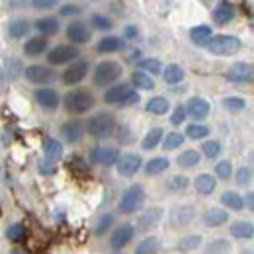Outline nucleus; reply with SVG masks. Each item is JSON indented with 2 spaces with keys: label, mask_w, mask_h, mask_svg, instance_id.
Masks as SVG:
<instances>
[{
  "label": "nucleus",
  "mask_w": 254,
  "mask_h": 254,
  "mask_svg": "<svg viewBox=\"0 0 254 254\" xmlns=\"http://www.w3.org/2000/svg\"><path fill=\"white\" fill-rule=\"evenodd\" d=\"M215 174L221 178V180H229L231 174H233V164L229 160H221L217 166H215Z\"/></svg>",
  "instance_id": "nucleus-47"
},
{
  "label": "nucleus",
  "mask_w": 254,
  "mask_h": 254,
  "mask_svg": "<svg viewBox=\"0 0 254 254\" xmlns=\"http://www.w3.org/2000/svg\"><path fill=\"white\" fill-rule=\"evenodd\" d=\"M231 235L235 239H251L254 235V225L251 221H237L231 225Z\"/></svg>",
  "instance_id": "nucleus-30"
},
{
  "label": "nucleus",
  "mask_w": 254,
  "mask_h": 254,
  "mask_svg": "<svg viewBox=\"0 0 254 254\" xmlns=\"http://www.w3.org/2000/svg\"><path fill=\"white\" fill-rule=\"evenodd\" d=\"M90 26H92L94 30H102V32H108V30L114 28L112 20L106 18V16H100V14H94V16L90 18Z\"/></svg>",
  "instance_id": "nucleus-41"
},
{
  "label": "nucleus",
  "mask_w": 254,
  "mask_h": 254,
  "mask_svg": "<svg viewBox=\"0 0 254 254\" xmlns=\"http://www.w3.org/2000/svg\"><path fill=\"white\" fill-rule=\"evenodd\" d=\"M184 135L182 133H166V137H164V141H162V147H164V151H174V149H178V147H182L184 145Z\"/></svg>",
  "instance_id": "nucleus-37"
},
{
  "label": "nucleus",
  "mask_w": 254,
  "mask_h": 254,
  "mask_svg": "<svg viewBox=\"0 0 254 254\" xmlns=\"http://www.w3.org/2000/svg\"><path fill=\"white\" fill-rule=\"evenodd\" d=\"M188 184H190V180L186 178V176H182V174H178V176H172L168 182H166V188L172 191H182L188 188Z\"/></svg>",
  "instance_id": "nucleus-40"
},
{
  "label": "nucleus",
  "mask_w": 254,
  "mask_h": 254,
  "mask_svg": "<svg viewBox=\"0 0 254 254\" xmlns=\"http://www.w3.org/2000/svg\"><path fill=\"white\" fill-rule=\"evenodd\" d=\"M6 237H8L12 243H22V241H26V237H28V229H26V225H22V223H14V225L8 227Z\"/></svg>",
  "instance_id": "nucleus-34"
},
{
  "label": "nucleus",
  "mask_w": 254,
  "mask_h": 254,
  "mask_svg": "<svg viewBox=\"0 0 254 254\" xmlns=\"http://www.w3.org/2000/svg\"><path fill=\"white\" fill-rule=\"evenodd\" d=\"M229 221V213H225L223 209H207L203 213V223L207 227H221Z\"/></svg>",
  "instance_id": "nucleus-23"
},
{
  "label": "nucleus",
  "mask_w": 254,
  "mask_h": 254,
  "mask_svg": "<svg viewBox=\"0 0 254 254\" xmlns=\"http://www.w3.org/2000/svg\"><path fill=\"white\" fill-rule=\"evenodd\" d=\"M139 100H141V96L139 92H135V90H129L126 94V98L118 104V106H122V108H127V106H135V104H139Z\"/></svg>",
  "instance_id": "nucleus-49"
},
{
  "label": "nucleus",
  "mask_w": 254,
  "mask_h": 254,
  "mask_svg": "<svg viewBox=\"0 0 254 254\" xmlns=\"http://www.w3.org/2000/svg\"><path fill=\"white\" fill-rule=\"evenodd\" d=\"M66 166H68V170H70L72 174H78V176H86V174L90 172L86 160L82 159V157H72V159H68L66 160Z\"/></svg>",
  "instance_id": "nucleus-35"
},
{
  "label": "nucleus",
  "mask_w": 254,
  "mask_h": 254,
  "mask_svg": "<svg viewBox=\"0 0 254 254\" xmlns=\"http://www.w3.org/2000/svg\"><path fill=\"white\" fill-rule=\"evenodd\" d=\"M251 182V168H241L239 172H237V184H241V186H245V184H249Z\"/></svg>",
  "instance_id": "nucleus-53"
},
{
  "label": "nucleus",
  "mask_w": 254,
  "mask_h": 254,
  "mask_svg": "<svg viewBox=\"0 0 254 254\" xmlns=\"http://www.w3.org/2000/svg\"><path fill=\"white\" fill-rule=\"evenodd\" d=\"M39 172L41 174H45V176H51V174H55L57 172V166H55V160H49V159H45V160H39Z\"/></svg>",
  "instance_id": "nucleus-48"
},
{
  "label": "nucleus",
  "mask_w": 254,
  "mask_h": 254,
  "mask_svg": "<svg viewBox=\"0 0 254 254\" xmlns=\"http://www.w3.org/2000/svg\"><path fill=\"white\" fill-rule=\"evenodd\" d=\"M137 33H139V30H137L135 26H129V28H126V37H137Z\"/></svg>",
  "instance_id": "nucleus-55"
},
{
  "label": "nucleus",
  "mask_w": 254,
  "mask_h": 254,
  "mask_svg": "<svg viewBox=\"0 0 254 254\" xmlns=\"http://www.w3.org/2000/svg\"><path fill=\"white\" fill-rule=\"evenodd\" d=\"M59 133H61V137H63L66 143H78L82 139V135H84V127H82L80 122L70 120V122H66V124L61 126Z\"/></svg>",
  "instance_id": "nucleus-16"
},
{
  "label": "nucleus",
  "mask_w": 254,
  "mask_h": 254,
  "mask_svg": "<svg viewBox=\"0 0 254 254\" xmlns=\"http://www.w3.org/2000/svg\"><path fill=\"white\" fill-rule=\"evenodd\" d=\"M223 106L231 112H243L247 108V100L245 98H239V96H227L223 100Z\"/></svg>",
  "instance_id": "nucleus-39"
},
{
  "label": "nucleus",
  "mask_w": 254,
  "mask_h": 254,
  "mask_svg": "<svg viewBox=\"0 0 254 254\" xmlns=\"http://www.w3.org/2000/svg\"><path fill=\"white\" fill-rule=\"evenodd\" d=\"M139 68L145 70V72H151V74H160L162 72V64L157 59H143V61H139Z\"/></svg>",
  "instance_id": "nucleus-43"
},
{
  "label": "nucleus",
  "mask_w": 254,
  "mask_h": 254,
  "mask_svg": "<svg viewBox=\"0 0 254 254\" xmlns=\"http://www.w3.org/2000/svg\"><path fill=\"white\" fill-rule=\"evenodd\" d=\"M64 110L68 114H74V116H80V114H86L94 108V94L88 92V90H82V88H76V90H70L66 92L63 98Z\"/></svg>",
  "instance_id": "nucleus-1"
},
{
  "label": "nucleus",
  "mask_w": 254,
  "mask_h": 254,
  "mask_svg": "<svg viewBox=\"0 0 254 254\" xmlns=\"http://www.w3.org/2000/svg\"><path fill=\"white\" fill-rule=\"evenodd\" d=\"M243 47V41L235 35H213L207 39V51L213 53V55H221V57H229V55H235L239 53Z\"/></svg>",
  "instance_id": "nucleus-2"
},
{
  "label": "nucleus",
  "mask_w": 254,
  "mask_h": 254,
  "mask_svg": "<svg viewBox=\"0 0 254 254\" xmlns=\"http://www.w3.org/2000/svg\"><path fill=\"white\" fill-rule=\"evenodd\" d=\"M114 127H116L114 118L110 114L102 112V114H96L88 120L86 131H88V135H92L96 139H106V137H110L114 133Z\"/></svg>",
  "instance_id": "nucleus-5"
},
{
  "label": "nucleus",
  "mask_w": 254,
  "mask_h": 254,
  "mask_svg": "<svg viewBox=\"0 0 254 254\" xmlns=\"http://www.w3.org/2000/svg\"><path fill=\"white\" fill-rule=\"evenodd\" d=\"M122 74H124V66L118 63V61H102L94 68L92 80H94V86L104 88V86L114 84Z\"/></svg>",
  "instance_id": "nucleus-3"
},
{
  "label": "nucleus",
  "mask_w": 254,
  "mask_h": 254,
  "mask_svg": "<svg viewBox=\"0 0 254 254\" xmlns=\"http://www.w3.org/2000/svg\"><path fill=\"white\" fill-rule=\"evenodd\" d=\"M35 102L45 110H57L61 104V96L53 88H39L35 90Z\"/></svg>",
  "instance_id": "nucleus-14"
},
{
  "label": "nucleus",
  "mask_w": 254,
  "mask_h": 254,
  "mask_svg": "<svg viewBox=\"0 0 254 254\" xmlns=\"http://www.w3.org/2000/svg\"><path fill=\"white\" fill-rule=\"evenodd\" d=\"M168 166H170V160L164 159V157H157V159H151L145 164V172L149 176H157L160 172H164Z\"/></svg>",
  "instance_id": "nucleus-32"
},
{
  "label": "nucleus",
  "mask_w": 254,
  "mask_h": 254,
  "mask_svg": "<svg viewBox=\"0 0 254 254\" xmlns=\"http://www.w3.org/2000/svg\"><path fill=\"white\" fill-rule=\"evenodd\" d=\"M221 203L225 207L233 209V211H241L245 207V197L237 191H225L221 195Z\"/></svg>",
  "instance_id": "nucleus-27"
},
{
  "label": "nucleus",
  "mask_w": 254,
  "mask_h": 254,
  "mask_svg": "<svg viewBox=\"0 0 254 254\" xmlns=\"http://www.w3.org/2000/svg\"><path fill=\"white\" fill-rule=\"evenodd\" d=\"M184 118H186V110H184L182 106H178V108L172 112V116H170V124H172V126H180V124L184 122Z\"/></svg>",
  "instance_id": "nucleus-51"
},
{
  "label": "nucleus",
  "mask_w": 254,
  "mask_h": 254,
  "mask_svg": "<svg viewBox=\"0 0 254 254\" xmlns=\"http://www.w3.org/2000/svg\"><path fill=\"white\" fill-rule=\"evenodd\" d=\"M8 33H10V37H14V39L26 37V35L30 33V24H28V20H24V18L12 20V22L8 24Z\"/></svg>",
  "instance_id": "nucleus-25"
},
{
  "label": "nucleus",
  "mask_w": 254,
  "mask_h": 254,
  "mask_svg": "<svg viewBox=\"0 0 254 254\" xmlns=\"http://www.w3.org/2000/svg\"><path fill=\"white\" fill-rule=\"evenodd\" d=\"M247 205L253 209V193H249V195H247Z\"/></svg>",
  "instance_id": "nucleus-56"
},
{
  "label": "nucleus",
  "mask_w": 254,
  "mask_h": 254,
  "mask_svg": "<svg viewBox=\"0 0 254 254\" xmlns=\"http://www.w3.org/2000/svg\"><path fill=\"white\" fill-rule=\"evenodd\" d=\"M59 0H32V6L37 10H49L53 6H57Z\"/></svg>",
  "instance_id": "nucleus-52"
},
{
  "label": "nucleus",
  "mask_w": 254,
  "mask_h": 254,
  "mask_svg": "<svg viewBox=\"0 0 254 254\" xmlns=\"http://www.w3.org/2000/svg\"><path fill=\"white\" fill-rule=\"evenodd\" d=\"M211 35H213V30L209 26H195L190 30V37L195 45H205Z\"/></svg>",
  "instance_id": "nucleus-31"
},
{
  "label": "nucleus",
  "mask_w": 254,
  "mask_h": 254,
  "mask_svg": "<svg viewBox=\"0 0 254 254\" xmlns=\"http://www.w3.org/2000/svg\"><path fill=\"white\" fill-rule=\"evenodd\" d=\"M88 74V63L86 61H74L66 70L63 72V82L64 84H78L80 80H84Z\"/></svg>",
  "instance_id": "nucleus-11"
},
{
  "label": "nucleus",
  "mask_w": 254,
  "mask_h": 254,
  "mask_svg": "<svg viewBox=\"0 0 254 254\" xmlns=\"http://www.w3.org/2000/svg\"><path fill=\"white\" fill-rule=\"evenodd\" d=\"M126 47H127L126 39H124V37H114V35L102 37V39L98 41V45H96V49H98L100 53H118V51H124Z\"/></svg>",
  "instance_id": "nucleus-17"
},
{
  "label": "nucleus",
  "mask_w": 254,
  "mask_h": 254,
  "mask_svg": "<svg viewBox=\"0 0 254 254\" xmlns=\"http://www.w3.org/2000/svg\"><path fill=\"white\" fill-rule=\"evenodd\" d=\"M235 18V8H233V4L229 2V0H223L219 2L217 6H215V10H213V20H215V24H229L231 20Z\"/></svg>",
  "instance_id": "nucleus-18"
},
{
  "label": "nucleus",
  "mask_w": 254,
  "mask_h": 254,
  "mask_svg": "<svg viewBox=\"0 0 254 254\" xmlns=\"http://www.w3.org/2000/svg\"><path fill=\"white\" fill-rule=\"evenodd\" d=\"M143 205H145V190L139 184L129 186L120 199V213H126V215L137 213V211H141Z\"/></svg>",
  "instance_id": "nucleus-4"
},
{
  "label": "nucleus",
  "mask_w": 254,
  "mask_h": 254,
  "mask_svg": "<svg viewBox=\"0 0 254 254\" xmlns=\"http://www.w3.org/2000/svg\"><path fill=\"white\" fill-rule=\"evenodd\" d=\"M133 235H135V227H133V225H122V227H118V229L114 231V235L110 237V247H112V251H122V249H126L127 245L131 243Z\"/></svg>",
  "instance_id": "nucleus-9"
},
{
  "label": "nucleus",
  "mask_w": 254,
  "mask_h": 254,
  "mask_svg": "<svg viewBox=\"0 0 254 254\" xmlns=\"http://www.w3.org/2000/svg\"><path fill=\"white\" fill-rule=\"evenodd\" d=\"M227 78L231 82H237V84H245V82H251L253 80V64L249 63H235L229 72H227Z\"/></svg>",
  "instance_id": "nucleus-12"
},
{
  "label": "nucleus",
  "mask_w": 254,
  "mask_h": 254,
  "mask_svg": "<svg viewBox=\"0 0 254 254\" xmlns=\"http://www.w3.org/2000/svg\"><path fill=\"white\" fill-rule=\"evenodd\" d=\"M147 112L149 114H155V116H164L170 112V102L162 96H155L147 102Z\"/></svg>",
  "instance_id": "nucleus-22"
},
{
  "label": "nucleus",
  "mask_w": 254,
  "mask_h": 254,
  "mask_svg": "<svg viewBox=\"0 0 254 254\" xmlns=\"http://www.w3.org/2000/svg\"><path fill=\"white\" fill-rule=\"evenodd\" d=\"M0 80H2V68H0Z\"/></svg>",
  "instance_id": "nucleus-57"
},
{
  "label": "nucleus",
  "mask_w": 254,
  "mask_h": 254,
  "mask_svg": "<svg viewBox=\"0 0 254 254\" xmlns=\"http://www.w3.org/2000/svg\"><path fill=\"white\" fill-rule=\"evenodd\" d=\"M229 251V241H213V243H209V247H207V253H227Z\"/></svg>",
  "instance_id": "nucleus-50"
},
{
  "label": "nucleus",
  "mask_w": 254,
  "mask_h": 254,
  "mask_svg": "<svg viewBox=\"0 0 254 254\" xmlns=\"http://www.w3.org/2000/svg\"><path fill=\"white\" fill-rule=\"evenodd\" d=\"M47 45H49V41H47L45 37H32V39L26 41L24 53H26L28 57H37V55H41V53L47 51Z\"/></svg>",
  "instance_id": "nucleus-20"
},
{
  "label": "nucleus",
  "mask_w": 254,
  "mask_h": 254,
  "mask_svg": "<svg viewBox=\"0 0 254 254\" xmlns=\"http://www.w3.org/2000/svg\"><path fill=\"white\" fill-rule=\"evenodd\" d=\"M129 90H131V88H129L127 84H116V86H112V88L106 90L104 102H106V104H120V102L126 98V94Z\"/></svg>",
  "instance_id": "nucleus-24"
},
{
  "label": "nucleus",
  "mask_w": 254,
  "mask_h": 254,
  "mask_svg": "<svg viewBox=\"0 0 254 254\" xmlns=\"http://www.w3.org/2000/svg\"><path fill=\"white\" fill-rule=\"evenodd\" d=\"M199 243H201V237L199 235H190V237H184L182 241H180V245H178V249L180 251H193V249H197L199 247Z\"/></svg>",
  "instance_id": "nucleus-45"
},
{
  "label": "nucleus",
  "mask_w": 254,
  "mask_h": 254,
  "mask_svg": "<svg viewBox=\"0 0 254 254\" xmlns=\"http://www.w3.org/2000/svg\"><path fill=\"white\" fill-rule=\"evenodd\" d=\"M118 172H120V176H135L139 170H141V166H143V159L139 157V155H124V157H120L118 159Z\"/></svg>",
  "instance_id": "nucleus-8"
},
{
  "label": "nucleus",
  "mask_w": 254,
  "mask_h": 254,
  "mask_svg": "<svg viewBox=\"0 0 254 254\" xmlns=\"http://www.w3.org/2000/svg\"><path fill=\"white\" fill-rule=\"evenodd\" d=\"M78 55H80V53H78V49H76V47H72V45H57L55 49H51V51H49L47 61H49L51 64H64V63L74 61Z\"/></svg>",
  "instance_id": "nucleus-6"
},
{
  "label": "nucleus",
  "mask_w": 254,
  "mask_h": 254,
  "mask_svg": "<svg viewBox=\"0 0 254 254\" xmlns=\"http://www.w3.org/2000/svg\"><path fill=\"white\" fill-rule=\"evenodd\" d=\"M162 76H164V82L166 84H178V82L184 80V68L180 64H174V63L166 64Z\"/></svg>",
  "instance_id": "nucleus-29"
},
{
  "label": "nucleus",
  "mask_w": 254,
  "mask_h": 254,
  "mask_svg": "<svg viewBox=\"0 0 254 254\" xmlns=\"http://www.w3.org/2000/svg\"><path fill=\"white\" fill-rule=\"evenodd\" d=\"M59 20L57 18H53V16H47V18H39L37 22H35V30L39 33H43V35H55V33L59 32Z\"/></svg>",
  "instance_id": "nucleus-21"
},
{
  "label": "nucleus",
  "mask_w": 254,
  "mask_h": 254,
  "mask_svg": "<svg viewBox=\"0 0 254 254\" xmlns=\"http://www.w3.org/2000/svg\"><path fill=\"white\" fill-rule=\"evenodd\" d=\"M74 14H80V8H78V6L66 4V6L61 8V16H74Z\"/></svg>",
  "instance_id": "nucleus-54"
},
{
  "label": "nucleus",
  "mask_w": 254,
  "mask_h": 254,
  "mask_svg": "<svg viewBox=\"0 0 254 254\" xmlns=\"http://www.w3.org/2000/svg\"><path fill=\"white\" fill-rule=\"evenodd\" d=\"M112 225H114V215L112 213H106V215H102L98 223H96L94 227V233L96 235H104L108 229H112Z\"/></svg>",
  "instance_id": "nucleus-44"
},
{
  "label": "nucleus",
  "mask_w": 254,
  "mask_h": 254,
  "mask_svg": "<svg viewBox=\"0 0 254 254\" xmlns=\"http://www.w3.org/2000/svg\"><path fill=\"white\" fill-rule=\"evenodd\" d=\"M43 153H45V159L57 162L63 157V143L53 139V137H45L43 139Z\"/></svg>",
  "instance_id": "nucleus-19"
},
{
  "label": "nucleus",
  "mask_w": 254,
  "mask_h": 254,
  "mask_svg": "<svg viewBox=\"0 0 254 254\" xmlns=\"http://www.w3.org/2000/svg\"><path fill=\"white\" fill-rule=\"evenodd\" d=\"M205 135H209V129H207V126H203V124H191V126L186 127V137L188 139L197 141V139H203Z\"/></svg>",
  "instance_id": "nucleus-38"
},
{
  "label": "nucleus",
  "mask_w": 254,
  "mask_h": 254,
  "mask_svg": "<svg viewBox=\"0 0 254 254\" xmlns=\"http://www.w3.org/2000/svg\"><path fill=\"white\" fill-rule=\"evenodd\" d=\"M24 74L32 84H47L55 78V72L45 64H30L24 70Z\"/></svg>",
  "instance_id": "nucleus-7"
},
{
  "label": "nucleus",
  "mask_w": 254,
  "mask_h": 254,
  "mask_svg": "<svg viewBox=\"0 0 254 254\" xmlns=\"http://www.w3.org/2000/svg\"><path fill=\"white\" fill-rule=\"evenodd\" d=\"M162 135H164V131L160 129V127H153L147 135H145V139L141 141V147L145 149V151H151V149H155L157 145L160 143V139H162Z\"/></svg>",
  "instance_id": "nucleus-33"
},
{
  "label": "nucleus",
  "mask_w": 254,
  "mask_h": 254,
  "mask_svg": "<svg viewBox=\"0 0 254 254\" xmlns=\"http://www.w3.org/2000/svg\"><path fill=\"white\" fill-rule=\"evenodd\" d=\"M199 160H201V155L197 153V151H184L180 157H178V164L180 166H184V168H193V166H197L199 164Z\"/></svg>",
  "instance_id": "nucleus-36"
},
{
  "label": "nucleus",
  "mask_w": 254,
  "mask_h": 254,
  "mask_svg": "<svg viewBox=\"0 0 254 254\" xmlns=\"http://www.w3.org/2000/svg\"><path fill=\"white\" fill-rule=\"evenodd\" d=\"M131 82L135 88L139 90H153L155 88V80L151 78V74H147L145 70H137L131 74Z\"/></svg>",
  "instance_id": "nucleus-26"
},
{
  "label": "nucleus",
  "mask_w": 254,
  "mask_h": 254,
  "mask_svg": "<svg viewBox=\"0 0 254 254\" xmlns=\"http://www.w3.org/2000/svg\"><path fill=\"white\" fill-rule=\"evenodd\" d=\"M66 37L72 43H76V45H84V43H88L92 39V33H90L86 24H82V22H70L66 26Z\"/></svg>",
  "instance_id": "nucleus-10"
},
{
  "label": "nucleus",
  "mask_w": 254,
  "mask_h": 254,
  "mask_svg": "<svg viewBox=\"0 0 254 254\" xmlns=\"http://www.w3.org/2000/svg\"><path fill=\"white\" fill-rule=\"evenodd\" d=\"M120 159V151L114 147H96L92 151V162L96 164H104V166H112Z\"/></svg>",
  "instance_id": "nucleus-15"
},
{
  "label": "nucleus",
  "mask_w": 254,
  "mask_h": 254,
  "mask_svg": "<svg viewBox=\"0 0 254 254\" xmlns=\"http://www.w3.org/2000/svg\"><path fill=\"white\" fill-rule=\"evenodd\" d=\"M201 151H203V155L207 157V159H217L219 157V153H221V145H219V141H205L203 145H201Z\"/></svg>",
  "instance_id": "nucleus-42"
},
{
  "label": "nucleus",
  "mask_w": 254,
  "mask_h": 254,
  "mask_svg": "<svg viewBox=\"0 0 254 254\" xmlns=\"http://www.w3.org/2000/svg\"><path fill=\"white\" fill-rule=\"evenodd\" d=\"M211 112V106L205 98H199V96H193L190 98L188 106H186V114H190L193 120H205Z\"/></svg>",
  "instance_id": "nucleus-13"
},
{
  "label": "nucleus",
  "mask_w": 254,
  "mask_h": 254,
  "mask_svg": "<svg viewBox=\"0 0 254 254\" xmlns=\"http://www.w3.org/2000/svg\"><path fill=\"white\" fill-rule=\"evenodd\" d=\"M157 249H159V241L155 237H151V239H145L135 251H137V254H149V253H157Z\"/></svg>",
  "instance_id": "nucleus-46"
},
{
  "label": "nucleus",
  "mask_w": 254,
  "mask_h": 254,
  "mask_svg": "<svg viewBox=\"0 0 254 254\" xmlns=\"http://www.w3.org/2000/svg\"><path fill=\"white\" fill-rule=\"evenodd\" d=\"M193 184H195V190L199 191V193H203V195L213 193L215 186H217V182H215V178L211 174H199Z\"/></svg>",
  "instance_id": "nucleus-28"
}]
</instances>
